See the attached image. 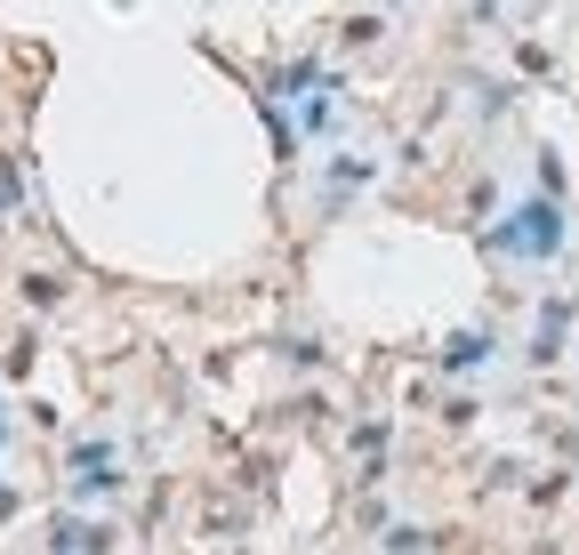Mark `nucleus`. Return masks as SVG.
<instances>
[]
</instances>
